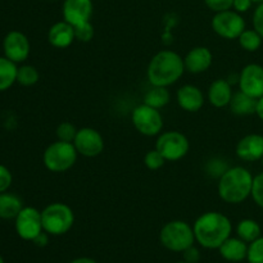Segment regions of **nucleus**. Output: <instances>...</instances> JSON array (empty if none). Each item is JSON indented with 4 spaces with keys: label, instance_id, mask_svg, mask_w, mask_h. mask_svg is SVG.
I'll use <instances>...</instances> for the list:
<instances>
[{
    "label": "nucleus",
    "instance_id": "4be33fe9",
    "mask_svg": "<svg viewBox=\"0 0 263 263\" xmlns=\"http://www.w3.org/2000/svg\"><path fill=\"white\" fill-rule=\"evenodd\" d=\"M23 204L20 197L10 193L0 194V218L3 220H14L18 213L22 211Z\"/></svg>",
    "mask_w": 263,
    "mask_h": 263
},
{
    "label": "nucleus",
    "instance_id": "f704fd0d",
    "mask_svg": "<svg viewBox=\"0 0 263 263\" xmlns=\"http://www.w3.org/2000/svg\"><path fill=\"white\" fill-rule=\"evenodd\" d=\"M253 28L263 39V3L258 4L253 13Z\"/></svg>",
    "mask_w": 263,
    "mask_h": 263
},
{
    "label": "nucleus",
    "instance_id": "6ab92c4d",
    "mask_svg": "<svg viewBox=\"0 0 263 263\" xmlns=\"http://www.w3.org/2000/svg\"><path fill=\"white\" fill-rule=\"evenodd\" d=\"M233 94V89H231V85L228 80H215L208 89V102L215 108H225L230 104Z\"/></svg>",
    "mask_w": 263,
    "mask_h": 263
},
{
    "label": "nucleus",
    "instance_id": "5701e85b",
    "mask_svg": "<svg viewBox=\"0 0 263 263\" xmlns=\"http://www.w3.org/2000/svg\"><path fill=\"white\" fill-rule=\"evenodd\" d=\"M17 63L7 57H0V91L10 89L13 84L17 82Z\"/></svg>",
    "mask_w": 263,
    "mask_h": 263
},
{
    "label": "nucleus",
    "instance_id": "2eb2a0df",
    "mask_svg": "<svg viewBox=\"0 0 263 263\" xmlns=\"http://www.w3.org/2000/svg\"><path fill=\"white\" fill-rule=\"evenodd\" d=\"M236 156L244 162L262 161L263 136L259 134H249L241 138L236 144Z\"/></svg>",
    "mask_w": 263,
    "mask_h": 263
},
{
    "label": "nucleus",
    "instance_id": "9d476101",
    "mask_svg": "<svg viewBox=\"0 0 263 263\" xmlns=\"http://www.w3.org/2000/svg\"><path fill=\"white\" fill-rule=\"evenodd\" d=\"M14 226L21 239L32 241L44 231L41 212L33 207H23L14 218Z\"/></svg>",
    "mask_w": 263,
    "mask_h": 263
},
{
    "label": "nucleus",
    "instance_id": "c85d7f7f",
    "mask_svg": "<svg viewBox=\"0 0 263 263\" xmlns=\"http://www.w3.org/2000/svg\"><path fill=\"white\" fill-rule=\"evenodd\" d=\"M166 159L164 157L159 153L157 149H153V151H149L148 153L144 156V164L148 170L151 171H157V170L162 168L166 163Z\"/></svg>",
    "mask_w": 263,
    "mask_h": 263
},
{
    "label": "nucleus",
    "instance_id": "c9c22d12",
    "mask_svg": "<svg viewBox=\"0 0 263 263\" xmlns=\"http://www.w3.org/2000/svg\"><path fill=\"white\" fill-rule=\"evenodd\" d=\"M184 253V261L189 263H198L200 259V253L194 246H192L190 248H187L186 251L182 252Z\"/></svg>",
    "mask_w": 263,
    "mask_h": 263
},
{
    "label": "nucleus",
    "instance_id": "4468645a",
    "mask_svg": "<svg viewBox=\"0 0 263 263\" xmlns=\"http://www.w3.org/2000/svg\"><path fill=\"white\" fill-rule=\"evenodd\" d=\"M92 10H94V7H92L91 0H64L62 14L66 22L72 26H77L90 22L92 17Z\"/></svg>",
    "mask_w": 263,
    "mask_h": 263
},
{
    "label": "nucleus",
    "instance_id": "412c9836",
    "mask_svg": "<svg viewBox=\"0 0 263 263\" xmlns=\"http://www.w3.org/2000/svg\"><path fill=\"white\" fill-rule=\"evenodd\" d=\"M257 100L256 98L249 97L248 94L243 91H236L233 94V98L230 100V110L235 116H252L256 115L257 109Z\"/></svg>",
    "mask_w": 263,
    "mask_h": 263
},
{
    "label": "nucleus",
    "instance_id": "f8f14e48",
    "mask_svg": "<svg viewBox=\"0 0 263 263\" xmlns=\"http://www.w3.org/2000/svg\"><path fill=\"white\" fill-rule=\"evenodd\" d=\"M238 82L240 91L259 99L263 97V67L257 63L247 64L239 74Z\"/></svg>",
    "mask_w": 263,
    "mask_h": 263
},
{
    "label": "nucleus",
    "instance_id": "c03bdc74",
    "mask_svg": "<svg viewBox=\"0 0 263 263\" xmlns=\"http://www.w3.org/2000/svg\"><path fill=\"white\" fill-rule=\"evenodd\" d=\"M262 164H263V158H262Z\"/></svg>",
    "mask_w": 263,
    "mask_h": 263
},
{
    "label": "nucleus",
    "instance_id": "f3484780",
    "mask_svg": "<svg viewBox=\"0 0 263 263\" xmlns=\"http://www.w3.org/2000/svg\"><path fill=\"white\" fill-rule=\"evenodd\" d=\"M176 100L182 110L189 113L199 112L204 105V94L194 85H184L176 92Z\"/></svg>",
    "mask_w": 263,
    "mask_h": 263
},
{
    "label": "nucleus",
    "instance_id": "72a5a7b5",
    "mask_svg": "<svg viewBox=\"0 0 263 263\" xmlns=\"http://www.w3.org/2000/svg\"><path fill=\"white\" fill-rule=\"evenodd\" d=\"M12 174L5 166L0 164V194L5 193L12 185Z\"/></svg>",
    "mask_w": 263,
    "mask_h": 263
},
{
    "label": "nucleus",
    "instance_id": "cd10ccee",
    "mask_svg": "<svg viewBox=\"0 0 263 263\" xmlns=\"http://www.w3.org/2000/svg\"><path fill=\"white\" fill-rule=\"evenodd\" d=\"M77 128L73 123L71 122H62L57 127V138L61 141H66V143H73L77 135Z\"/></svg>",
    "mask_w": 263,
    "mask_h": 263
},
{
    "label": "nucleus",
    "instance_id": "423d86ee",
    "mask_svg": "<svg viewBox=\"0 0 263 263\" xmlns=\"http://www.w3.org/2000/svg\"><path fill=\"white\" fill-rule=\"evenodd\" d=\"M77 153L73 143L57 140L45 149L43 156L44 166L54 174H62L71 170L77 162Z\"/></svg>",
    "mask_w": 263,
    "mask_h": 263
},
{
    "label": "nucleus",
    "instance_id": "a211bd4d",
    "mask_svg": "<svg viewBox=\"0 0 263 263\" xmlns=\"http://www.w3.org/2000/svg\"><path fill=\"white\" fill-rule=\"evenodd\" d=\"M74 37L73 26L69 25L66 21H59L54 23L48 32V41L51 46L58 49H66L73 44Z\"/></svg>",
    "mask_w": 263,
    "mask_h": 263
},
{
    "label": "nucleus",
    "instance_id": "58836bf2",
    "mask_svg": "<svg viewBox=\"0 0 263 263\" xmlns=\"http://www.w3.org/2000/svg\"><path fill=\"white\" fill-rule=\"evenodd\" d=\"M256 115L258 116L259 120L263 121V97L259 98L257 100V109H256Z\"/></svg>",
    "mask_w": 263,
    "mask_h": 263
},
{
    "label": "nucleus",
    "instance_id": "bb28decb",
    "mask_svg": "<svg viewBox=\"0 0 263 263\" xmlns=\"http://www.w3.org/2000/svg\"><path fill=\"white\" fill-rule=\"evenodd\" d=\"M39 79H40V73L36 69V67L25 64V66L18 68L17 82L22 86H32L39 81Z\"/></svg>",
    "mask_w": 263,
    "mask_h": 263
},
{
    "label": "nucleus",
    "instance_id": "1a4fd4ad",
    "mask_svg": "<svg viewBox=\"0 0 263 263\" xmlns=\"http://www.w3.org/2000/svg\"><path fill=\"white\" fill-rule=\"evenodd\" d=\"M212 30L220 37L226 40H235L246 30V21L240 13L233 9L216 13L212 18Z\"/></svg>",
    "mask_w": 263,
    "mask_h": 263
},
{
    "label": "nucleus",
    "instance_id": "473e14b6",
    "mask_svg": "<svg viewBox=\"0 0 263 263\" xmlns=\"http://www.w3.org/2000/svg\"><path fill=\"white\" fill-rule=\"evenodd\" d=\"M204 2L205 5H207L212 12L220 13L229 9H233L234 0H204Z\"/></svg>",
    "mask_w": 263,
    "mask_h": 263
},
{
    "label": "nucleus",
    "instance_id": "39448f33",
    "mask_svg": "<svg viewBox=\"0 0 263 263\" xmlns=\"http://www.w3.org/2000/svg\"><path fill=\"white\" fill-rule=\"evenodd\" d=\"M43 228L49 235L59 236L68 233L74 223V213L66 203L55 202L41 211Z\"/></svg>",
    "mask_w": 263,
    "mask_h": 263
},
{
    "label": "nucleus",
    "instance_id": "37998d69",
    "mask_svg": "<svg viewBox=\"0 0 263 263\" xmlns=\"http://www.w3.org/2000/svg\"><path fill=\"white\" fill-rule=\"evenodd\" d=\"M177 263H189V262H186V261H181V262H177Z\"/></svg>",
    "mask_w": 263,
    "mask_h": 263
},
{
    "label": "nucleus",
    "instance_id": "ea45409f",
    "mask_svg": "<svg viewBox=\"0 0 263 263\" xmlns=\"http://www.w3.org/2000/svg\"><path fill=\"white\" fill-rule=\"evenodd\" d=\"M69 263H97V262L91 258H87V257H81V258H76Z\"/></svg>",
    "mask_w": 263,
    "mask_h": 263
},
{
    "label": "nucleus",
    "instance_id": "20e7f679",
    "mask_svg": "<svg viewBox=\"0 0 263 263\" xmlns=\"http://www.w3.org/2000/svg\"><path fill=\"white\" fill-rule=\"evenodd\" d=\"M159 240L162 246L168 251L182 253L187 248L194 246V229L185 221H170L162 228L159 233Z\"/></svg>",
    "mask_w": 263,
    "mask_h": 263
},
{
    "label": "nucleus",
    "instance_id": "6e6552de",
    "mask_svg": "<svg viewBox=\"0 0 263 263\" xmlns=\"http://www.w3.org/2000/svg\"><path fill=\"white\" fill-rule=\"evenodd\" d=\"M134 127L144 136H157L163 130V116L161 110L146 104H140L131 115Z\"/></svg>",
    "mask_w": 263,
    "mask_h": 263
},
{
    "label": "nucleus",
    "instance_id": "9b49d317",
    "mask_svg": "<svg viewBox=\"0 0 263 263\" xmlns=\"http://www.w3.org/2000/svg\"><path fill=\"white\" fill-rule=\"evenodd\" d=\"M77 153L86 158H94L100 156L104 151V139L102 134L92 127H82L77 131L73 141Z\"/></svg>",
    "mask_w": 263,
    "mask_h": 263
},
{
    "label": "nucleus",
    "instance_id": "b1692460",
    "mask_svg": "<svg viewBox=\"0 0 263 263\" xmlns=\"http://www.w3.org/2000/svg\"><path fill=\"white\" fill-rule=\"evenodd\" d=\"M170 100H171V94H170L167 87L152 86L144 95L143 103L161 110L162 108H164L168 104Z\"/></svg>",
    "mask_w": 263,
    "mask_h": 263
},
{
    "label": "nucleus",
    "instance_id": "e433bc0d",
    "mask_svg": "<svg viewBox=\"0 0 263 263\" xmlns=\"http://www.w3.org/2000/svg\"><path fill=\"white\" fill-rule=\"evenodd\" d=\"M253 2L252 0H234L233 9L238 13H246L251 9Z\"/></svg>",
    "mask_w": 263,
    "mask_h": 263
},
{
    "label": "nucleus",
    "instance_id": "c756f323",
    "mask_svg": "<svg viewBox=\"0 0 263 263\" xmlns=\"http://www.w3.org/2000/svg\"><path fill=\"white\" fill-rule=\"evenodd\" d=\"M247 259L249 263H263V236L249 243Z\"/></svg>",
    "mask_w": 263,
    "mask_h": 263
},
{
    "label": "nucleus",
    "instance_id": "f03ea898",
    "mask_svg": "<svg viewBox=\"0 0 263 263\" xmlns=\"http://www.w3.org/2000/svg\"><path fill=\"white\" fill-rule=\"evenodd\" d=\"M185 72L184 58L174 50H161L151 59L146 77L152 86L168 87L176 84Z\"/></svg>",
    "mask_w": 263,
    "mask_h": 263
},
{
    "label": "nucleus",
    "instance_id": "a19ab883",
    "mask_svg": "<svg viewBox=\"0 0 263 263\" xmlns=\"http://www.w3.org/2000/svg\"><path fill=\"white\" fill-rule=\"evenodd\" d=\"M253 3H257V4H261V3H263V0H252Z\"/></svg>",
    "mask_w": 263,
    "mask_h": 263
},
{
    "label": "nucleus",
    "instance_id": "7c9ffc66",
    "mask_svg": "<svg viewBox=\"0 0 263 263\" xmlns=\"http://www.w3.org/2000/svg\"><path fill=\"white\" fill-rule=\"evenodd\" d=\"M74 30V37L77 41H81V43H89L91 41V39L94 37V27L90 22L81 23V25L73 26Z\"/></svg>",
    "mask_w": 263,
    "mask_h": 263
},
{
    "label": "nucleus",
    "instance_id": "393cba45",
    "mask_svg": "<svg viewBox=\"0 0 263 263\" xmlns=\"http://www.w3.org/2000/svg\"><path fill=\"white\" fill-rule=\"evenodd\" d=\"M236 234L246 243H252L261 236V226L252 218H244L236 226Z\"/></svg>",
    "mask_w": 263,
    "mask_h": 263
},
{
    "label": "nucleus",
    "instance_id": "7ed1b4c3",
    "mask_svg": "<svg viewBox=\"0 0 263 263\" xmlns=\"http://www.w3.org/2000/svg\"><path fill=\"white\" fill-rule=\"evenodd\" d=\"M253 179L254 176L246 167H230L218 179V195L229 204H240L251 197Z\"/></svg>",
    "mask_w": 263,
    "mask_h": 263
},
{
    "label": "nucleus",
    "instance_id": "a878e982",
    "mask_svg": "<svg viewBox=\"0 0 263 263\" xmlns=\"http://www.w3.org/2000/svg\"><path fill=\"white\" fill-rule=\"evenodd\" d=\"M239 45L241 46V49H244L246 51H257L262 45V36L257 32L256 30H244L241 32V35L238 37Z\"/></svg>",
    "mask_w": 263,
    "mask_h": 263
},
{
    "label": "nucleus",
    "instance_id": "4c0bfd02",
    "mask_svg": "<svg viewBox=\"0 0 263 263\" xmlns=\"http://www.w3.org/2000/svg\"><path fill=\"white\" fill-rule=\"evenodd\" d=\"M33 243H35V246L37 247H45L46 244L49 243V234L45 233V231H43V233L40 234V235L36 236L35 239H33Z\"/></svg>",
    "mask_w": 263,
    "mask_h": 263
},
{
    "label": "nucleus",
    "instance_id": "2f4dec72",
    "mask_svg": "<svg viewBox=\"0 0 263 263\" xmlns=\"http://www.w3.org/2000/svg\"><path fill=\"white\" fill-rule=\"evenodd\" d=\"M251 197L258 207L263 208V172L254 176Z\"/></svg>",
    "mask_w": 263,
    "mask_h": 263
},
{
    "label": "nucleus",
    "instance_id": "aec40b11",
    "mask_svg": "<svg viewBox=\"0 0 263 263\" xmlns=\"http://www.w3.org/2000/svg\"><path fill=\"white\" fill-rule=\"evenodd\" d=\"M248 243L241 240L240 238H229L223 241L222 246L218 248L221 257L229 262H241L247 258L248 254Z\"/></svg>",
    "mask_w": 263,
    "mask_h": 263
},
{
    "label": "nucleus",
    "instance_id": "0eeeda50",
    "mask_svg": "<svg viewBox=\"0 0 263 263\" xmlns=\"http://www.w3.org/2000/svg\"><path fill=\"white\" fill-rule=\"evenodd\" d=\"M156 149L166 161L177 162L189 153L190 143L180 131H164L158 135Z\"/></svg>",
    "mask_w": 263,
    "mask_h": 263
},
{
    "label": "nucleus",
    "instance_id": "79ce46f5",
    "mask_svg": "<svg viewBox=\"0 0 263 263\" xmlns=\"http://www.w3.org/2000/svg\"><path fill=\"white\" fill-rule=\"evenodd\" d=\"M0 263H4V259H3L2 256H0Z\"/></svg>",
    "mask_w": 263,
    "mask_h": 263
},
{
    "label": "nucleus",
    "instance_id": "dca6fc26",
    "mask_svg": "<svg viewBox=\"0 0 263 263\" xmlns=\"http://www.w3.org/2000/svg\"><path fill=\"white\" fill-rule=\"evenodd\" d=\"M185 71L199 74L208 71L213 63V54L207 46H195L190 49L184 58Z\"/></svg>",
    "mask_w": 263,
    "mask_h": 263
},
{
    "label": "nucleus",
    "instance_id": "ddd939ff",
    "mask_svg": "<svg viewBox=\"0 0 263 263\" xmlns=\"http://www.w3.org/2000/svg\"><path fill=\"white\" fill-rule=\"evenodd\" d=\"M4 57L14 63H22L28 58L31 44L27 36L21 31H10L3 41Z\"/></svg>",
    "mask_w": 263,
    "mask_h": 263
},
{
    "label": "nucleus",
    "instance_id": "f257e3e1",
    "mask_svg": "<svg viewBox=\"0 0 263 263\" xmlns=\"http://www.w3.org/2000/svg\"><path fill=\"white\" fill-rule=\"evenodd\" d=\"M195 241L203 248L218 249L231 236L233 225L228 216L221 212L211 211L200 215L195 220L194 226Z\"/></svg>",
    "mask_w": 263,
    "mask_h": 263
}]
</instances>
